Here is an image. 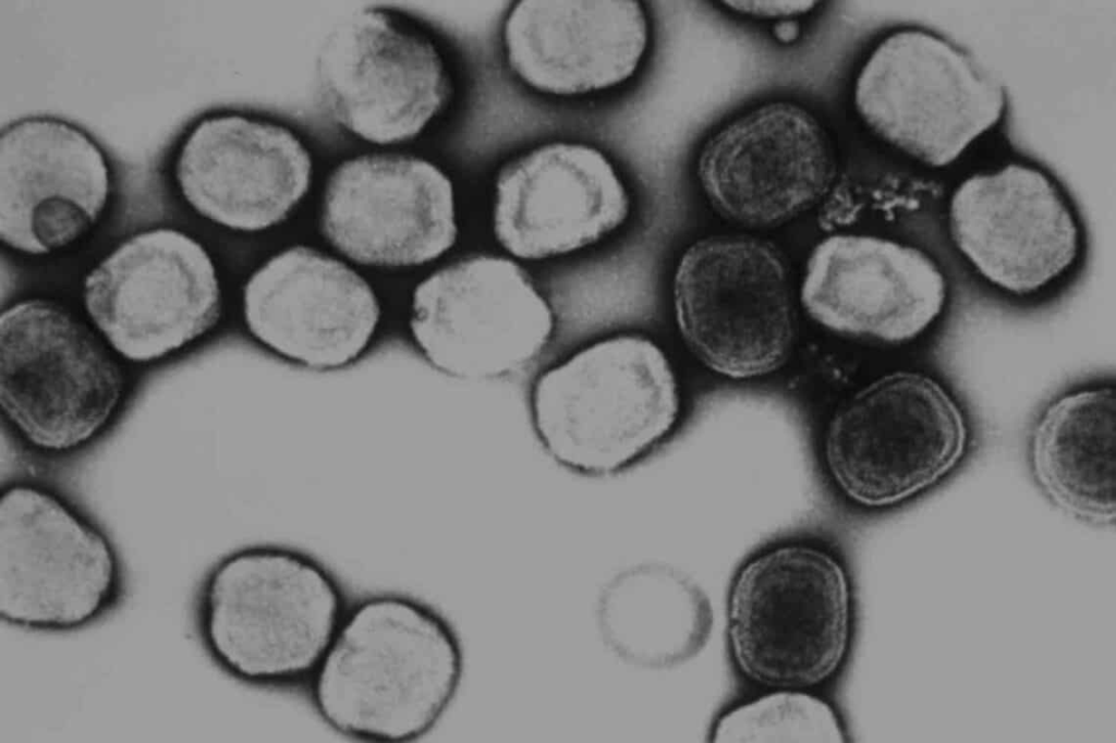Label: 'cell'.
Wrapping results in <instances>:
<instances>
[{
	"label": "cell",
	"instance_id": "23",
	"mask_svg": "<svg viewBox=\"0 0 1116 743\" xmlns=\"http://www.w3.org/2000/svg\"><path fill=\"white\" fill-rule=\"evenodd\" d=\"M606 648L626 665L667 670L696 657L706 646L713 611L703 589L671 568L626 570L601 589L595 608Z\"/></svg>",
	"mask_w": 1116,
	"mask_h": 743
},
{
	"label": "cell",
	"instance_id": "22",
	"mask_svg": "<svg viewBox=\"0 0 1116 743\" xmlns=\"http://www.w3.org/2000/svg\"><path fill=\"white\" fill-rule=\"evenodd\" d=\"M1031 475L1063 511L1097 525L1116 516V392L1091 383L1050 401L1028 436Z\"/></svg>",
	"mask_w": 1116,
	"mask_h": 743
},
{
	"label": "cell",
	"instance_id": "7",
	"mask_svg": "<svg viewBox=\"0 0 1116 743\" xmlns=\"http://www.w3.org/2000/svg\"><path fill=\"white\" fill-rule=\"evenodd\" d=\"M121 561L107 533L71 499L15 480L0 492V617L40 632H72L123 596Z\"/></svg>",
	"mask_w": 1116,
	"mask_h": 743
},
{
	"label": "cell",
	"instance_id": "15",
	"mask_svg": "<svg viewBox=\"0 0 1116 743\" xmlns=\"http://www.w3.org/2000/svg\"><path fill=\"white\" fill-rule=\"evenodd\" d=\"M800 297L806 313L834 332L903 344L942 318L949 282L941 265L914 245L835 234L809 256Z\"/></svg>",
	"mask_w": 1116,
	"mask_h": 743
},
{
	"label": "cell",
	"instance_id": "2",
	"mask_svg": "<svg viewBox=\"0 0 1116 743\" xmlns=\"http://www.w3.org/2000/svg\"><path fill=\"white\" fill-rule=\"evenodd\" d=\"M336 577L315 559L277 546L235 550L198 593V632L230 677L259 687L308 683L345 611Z\"/></svg>",
	"mask_w": 1116,
	"mask_h": 743
},
{
	"label": "cell",
	"instance_id": "21",
	"mask_svg": "<svg viewBox=\"0 0 1116 743\" xmlns=\"http://www.w3.org/2000/svg\"><path fill=\"white\" fill-rule=\"evenodd\" d=\"M647 37L644 11L632 0H523L505 26L511 69L532 87L557 95L627 80Z\"/></svg>",
	"mask_w": 1116,
	"mask_h": 743
},
{
	"label": "cell",
	"instance_id": "12",
	"mask_svg": "<svg viewBox=\"0 0 1116 743\" xmlns=\"http://www.w3.org/2000/svg\"><path fill=\"white\" fill-rule=\"evenodd\" d=\"M316 71L333 120L379 145L418 135L450 95L448 73L430 39L407 17L379 7L360 9L333 26Z\"/></svg>",
	"mask_w": 1116,
	"mask_h": 743
},
{
	"label": "cell",
	"instance_id": "1",
	"mask_svg": "<svg viewBox=\"0 0 1116 743\" xmlns=\"http://www.w3.org/2000/svg\"><path fill=\"white\" fill-rule=\"evenodd\" d=\"M463 671V648L448 620L421 600L385 593L347 609L307 684L315 710L335 731L399 743L437 724Z\"/></svg>",
	"mask_w": 1116,
	"mask_h": 743
},
{
	"label": "cell",
	"instance_id": "5",
	"mask_svg": "<svg viewBox=\"0 0 1116 743\" xmlns=\"http://www.w3.org/2000/svg\"><path fill=\"white\" fill-rule=\"evenodd\" d=\"M971 436L963 407L939 379L901 368L872 379L836 409L823 454L849 501L885 509L950 476L966 459Z\"/></svg>",
	"mask_w": 1116,
	"mask_h": 743
},
{
	"label": "cell",
	"instance_id": "25",
	"mask_svg": "<svg viewBox=\"0 0 1116 743\" xmlns=\"http://www.w3.org/2000/svg\"><path fill=\"white\" fill-rule=\"evenodd\" d=\"M727 8L735 12L755 17H787L797 14L808 13L814 8V1H724Z\"/></svg>",
	"mask_w": 1116,
	"mask_h": 743
},
{
	"label": "cell",
	"instance_id": "13",
	"mask_svg": "<svg viewBox=\"0 0 1116 743\" xmlns=\"http://www.w3.org/2000/svg\"><path fill=\"white\" fill-rule=\"evenodd\" d=\"M410 330L437 369L483 379L535 358L550 339L554 316L519 265L477 255L438 269L415 288Z\"/></svg>",
	"mask_w": 1116,
	"mask_h": 743
},
{
	"label": "cell",
	"instance_id": "16",
	"mask_svg": "<svg viewBox=\"0 0 1116 743\" xmlns=\"http://www.w3.org/2000/svg\"><path fill=\"white\" fill-rule=\"evenodd\" d=\"M833 150L817 120L791 102H771L731 121L704 144L698 176L713 207L750 227L783 223L828 191Z\"/></svg>",
	"mask_w": 1116,
	"mask_h": 743
},
{
	"label": "cell",
	"instance_id": "24",
	"mask_svg": "<svg viewBox=\"0 0 1116 743\" xmlns=\"http://www.w3.org/2000/svg\"><path fill=\"white\" fill-rule=\"evenodd\" d=\"M711 740L841 743L847 734L836 710L824 698L798 689H773L724 712L714 724Z\"/></svg>",
	"mask_w": 1116,
	"mask_h": 743
},
{
	"label": "cell",
	"instance_id": "14",
	"mask_svg": "<svg viewBox=\"0 0 1116 743\" xmlns=\"http://www.w3.org/2000/svg\"><path fill=\"white\" fill-rule=\"evenodd\" d=\"M320 227L328 242L355 263L423 265L457 240L453 187L439 168L422 158L359 156L329 176Z\"/></svg>",
	"mask_w": 1116,
	"mask_h": 743
},
{
	"label": "cell",
	"instance_id": "26",
	"mask_svg": "<svg viewBox=\"0 0 1116 743\" xmlns=\"http://www.w3.org/2000/svg\"><path fill=\"white\" fill-rule=\"evenodd\" d=\"M799 33L800 26L797 21L783 20L773 26L774 37L781 42L788 44L794 41L798 38Z\"/></svg>",
	"mask_w": 1116,
	"mask_h": 743
},
{
	"label": "cell",
	"instance_id": "9",
	"mask_svg": "<svg viewBox=\"0 0 1116 743\" xmlns=\"http://www.w3.org/2000/svg\"><path fill=\"white\" fill-rule=\"evenodd\" d=\"M679 332L712 372L750 379L788 360L796 337L786 266L768 243L718 235L693 243L674 278Z\"/></svg>",
	"mask_w": 1116,
	"mask_h": 743
},
{
	"label": "cell",
	"instance_id": "18",
	"mask_svg": "<svg viewBox=\"0 0 1116 743\" xmlns=\"http://www.w3.org/2000/svg\"><path fill=\"white\" fill-rule=\"evenodd\" d=\"M247 330L274 353L314 369L357 360L376 333L380 308L371 285L342 261L307 246L276 254L243 291Z\"/></svg>",
	"mask_w": 1116,
	"mask_h": 743
},
{
	"label": "cell",
	"instance_id": "10",
	"mask_svg": "<svg viewBox=\"0 0 1116 743\" xmlns=\"http://www.w3.org/2000/svg\"><path fill=\"white\" fill-rule=\"evenodd\" d=\"M85 309L117 356L137 364L163 360L218 322L221 289L204 246L186 233H136L86 276Z\"/></svg>",
	"mask_w": 1116,
	"mask_h": 743
},
{
	"label": "cell",
	"instance_id": "4",
	"mask_svg": "<svg viewBox=\"0 0 1116 743\" xmlns=\"http://www.w3.org/2000/svg\"><path fill=\"white\" fill-rule=\"evenodd\" d=\"M680 413L676 375L664 351L638 334L585 346L536 381L535 430L561 464L609 473L659 443Z\"/></svg>",
	"mask_w": 1116,
	"mask_h": 743
},
{
	"label": "cell",
	"instance_id": "6",
	"mask_svg": "<svg viewBox=\"0 0 1116 743\" xmlns=\"http://www.w3.org/2000/svg\"><path fill=\"white\" fill-rule=\"evenodd\" d=\"M104 339L64 307L31 299L0 317V405L29 449L77 452L118 416L125 377Z\"/></svg>",
	"mask_w": 1116,
	"mask_h": 743
},
{
	"label": "cell",
	"instance_id": "20",
	"mask_svg": "<svg viewBox=\"0 0 1116 743\" xmlns=\"http://www.w3.org/2000/svg\"><path fill=\"white\" fill-rule=\"evenodd\" d=\"M628 212L626 188L598 150L554 143L500 171L494 231L515 257L543 259L597 242L617 229Z\"/></svg>",
	"mask_w": 1116,
	"mask_h": 743
},
{
	"label": "cell",
	"instance_id": "19",
	"mask_svg": "<svg viewBox=\"0 0 1116 743\" xmlns=\"http://www.w3.org/2000/svg\"><path fill=\"white\" fill-rule=\"evenodd\" d=\"M181 195L201 217L241 232L284 220L308 191L312 160L289 129L239 113L198 120L178 148Z\"/></svg>",
	"mask_w": 1116,
	"mask_h": 743
},
{
	"label": "cell",
	"instance_id": "11",
	"mask_svg": "<svg viewBox=\"0 0 1116 743\" xmlns=\"http://www.w3.org/2000/svg\"><path fill=\"white\" fill-rule=\"evenodd\" d=\"M947 224L969 267L1011 297L1053 289L1081 256V224L1071 202L1048 173L1028 163L963 179L949 198Z\"/></svg>",
	"mask_w": 1116,
	"mask_h": 743
},
{
	"label": "cell",
	"instance_id": "3",
	"mask_svg": "<svg viewBox=\"0 0 1116 743\" xmlns=\"http://www.w3.org/2000/svg\"><path fill=\"white\" fill-rule=\"evenodd\" d=\"M853 628L848 573L829 551L805 543L769 548L736 574L727 640L739 672L769 689L818 686L842 667Z\"/></svg>",
	"mask_w": 1116,
	"mask_h": 743
},
{
	"label": "cell",
	"instance_id": "8",
	"mask_svg": "<svg viewBox=\"0 0 1116 743\" xmlns=\"http://www.w3.org/2000/svg\"><path fill=\"white\" fill-rule=\"evenodd\" d=\"M854 103L885 142L941 168L1000 120L1006 93L955 41L924 28L906 27L872 51L858 75Z\"/></svg>",
	"mask_w": 1116,
	"mask_h": 743
},
{
	"label": "cell",
	"instance_id": "17",
	"mask_svg": "<svg viewBox=\"0 0 1116 743\" xmlns=\"http://www.w3.org/2000/svg\"><path fill=\"white\" fill-rule=\"evenodd\" d=\"M110 193L104 150L83 129L50 115L11 122L0 136V239L47 255L83 237Z\"/></svg>",
	"mask_w": 1116,
	"mask_h": 743
}]
</instances>
